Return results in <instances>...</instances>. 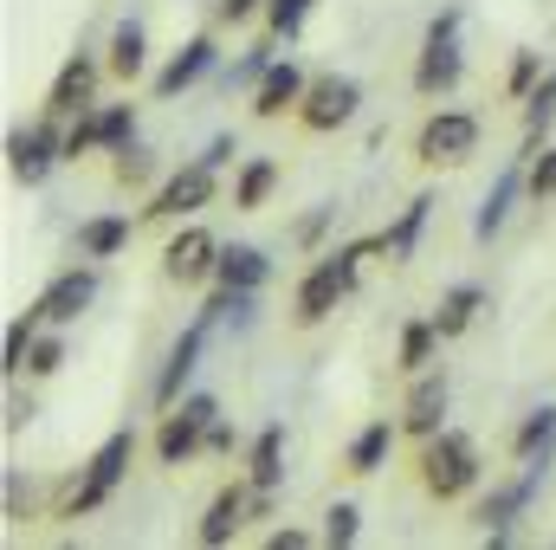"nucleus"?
Wrapping results in <instances>:
<instances>
[{
	"label": "nucleus",
	"instance_id": "20",
	"mask_svg": "<svg viewBox=\"0 0 556 550\" xmlns=\"http://www.w3.org/2000/svg\"><path fill=\"white\" fill-rule=\"evenodd\" d=\"M511 453H518V466H531V460H551L556 453V409H531L518 421V434H511Z\"/></svg>",
	"mask_w": 556,
	"mask_h": 550
},
{
	"label": "nucleus",
	"instance_id": "9",
	"mask_svg": "<svg viewBox=\"0 0 556 550\" xmlns=\"http://www.w3.org/2000/svg\"><path fill=\"white\" fill-rule=\"evenodd\" d=\"M214 195H220V188H214V168L194 155L181 175H168V182H162V195L149 201V221H181V214H201Z\"/></svg>",
	"mask_w": 556,
	"mask_h": 550
},
{
	"label": "nucleus",
	"instance_id": "7",
	"mask_svg": "<svg viewBox=\"0 0 556 550\" xmlns=\"http://www.w3.org/2000/svg\"><path fill=\"white\" fill-rule=\"evenodd\" d=\"M415 155L427 162V168L479 155V117H472V111H440V117H427V124H420Z\"/></svg>",
	"mask_w": 556,
	"mask_h": 550
},
{
	"label": "nucleus",
	"instance_id": "26",
	"mask_svg": "<svg viewBox=\"0 0 556 550\" xmlns=\"http://www.w3.org/2000/svg\"><path fill=\"white\" fill-rule=\"evenodd\" d=\"M124 247H130V221H124V214H98V221L78 227V253H85V260H111V253H124Z\"/></svg>",
	"mask_w": 556,
	"mask_h": 550
},
{
	"label": "nucleus",
	"instance_id": "18",
	"mask_svg": "<svg viewBox=\"0 0 556 550\" xmlns=\"http://www.w3.org/2000/svg\"><path fill=\"white\" fill-rule=\"evenodd\" d=\"M479 311H485V285H472V278H466V285H453V291L440 298V311H433V330H440V337H466Z\"/></svg>",
	"mask_w": 556,
	"mask_h": 550
},
{
	"label": "nucleus",
	"instance_id": "44",
	"mask_svg": "<svg viewBox=\"0 0 556 550\" xmlns=\"http://www.w3.org/2000/svg\"><path fill=\"white\" fill-rule=\"evenodd\" d=\"M207 447H214V453H233V427H227V421H214V427H207Z\"/></svg>",
	"mask_w": 556,
	"mask_h": 550
},
{
	"label": "nucleus",
	"instance_id": "30",
	"mask_svg": "<svg viewBox=\"0 0 556 550\" xmlns=\"http://www.w3.org/2000/svg\"><path fill=\"white\" fill-rule=\"evenodd\" d=\"M130 142H137V111L130 104L98 111V149H130Z\"/></svg>",
	"mask_w": 556,
	"mask_h": 550
},
{
	"label": "nucleus",
	"instance_id": "41",
	"mask_svg": "<svg viewBox=\"0 0 556 550\" xmlns=\"http://www.w3.org/2000/svg\"><path fill=\"white\" fill-rule=\"evenodd\" d=\"M266 545H273V550H304V545H311V532H298V525H278Z\"/></svg>",
	"mask_w": 556,
	"mask_h": 550
},
{
	"label": "nucleus",
	"instance_id": "19",
	"mask_svg": "<svg viewBox=\"0 0 556 550\" xmlns=\"http://www.w3.org/2000/svg\"><path fill=\"white\" fill-rule=\"evenodd\" d=\"M104 72L124 78V85H137L142 72H149V39H142L137 20H124V26L111 33V59H104Z\"/></svg>",
	"mask_w": 556,
	"mask_h": 550
},
{
	"label": "nucleus",
	"instance_id": "45",
	"mask_svg": "<svg viewBox=\"0 0 556 550\" xmlns=\"http://www.w3.org/2000/svg\"><path fill=\"white\" fill-rule=\"evenodd\" d=\"M20 499H26V486H20V473H7V518H20Z\"/></svg>",
	"mask_w": 556,
	"mask_h": 550
},
{
	"label": "nucleus",
	"instance_id": "39",
	"mask_svg": "<svg viewBox=\"0 0 556 550\" xmlns=\"http://www.w3.org/2000/svg\"><path fill=\"white\" fill-rule=\"evenodd\" d=\"M260 13V0H214V20L220 26H240V20H253Z\"/></svg>",
	"mask_w": 556,
	"mask_h": 550
},
{
	"label": "nucleus",
	"instance_id": "27",
	"mask_svg": "<svg viewBox=\"0 0 556 550\" xmlns=\"http://www.w3.org/2000/svg\"><path fill=\"white\" fill-rule=\"evenodd\" d=\"M427 214H433V195H415V201L402 208V221H395V227H382L389 260H415V240H420V227H427Z\"/></svg>",
	"mask_w": 556,
	"mask_h": 550
},
{
	"label": "nucleus",
	"instance_id": "32",
	"mask_svg": "<svg viewBox=\"0 0 556 550\" xmlns=\"http://www.w3.org/2000/svg\"><path fill=\"white\" fill-rule=\"evenodd\" d=\"M311 7H317V0H266V20H273V33L298 39V33H304V20H311Z\"/></svg>",
	"mask_w": 556,
	"mask_h": 550
},
{
	"label": "nucleus",
	"instance_id": "35",
	"mask_svg": "<svg viewBox=\"0 0 556 550\" xmlns=\"http://www.w3.org/2000/svg\"><path fill=\"white\" fill-rule=\"evenodd\" d=\"M538 72H544V59L538 52H518L511 59V98H531L538 91Z\"/></svg>",
	"mask_w": 556,
	"mask_h": 550
},
{
	"label": "nucleus",
	"instance_id": "31",
	"mask_svg": "<svg viewBox=\"0 0 556 550\" xmlns=\"http://www.w3.org/2000/svg\"><path fill=\"white\" fill-rule=\"evenodd\" d=\"M551 117H556V72H551V78H538V91L525 98V137L538 142V137H544V124H551Z\"/></svg>",
	"mask_w": 556,
	"mask_h": 550
},
{
	"label": "nucleus",
	"instance_id": "14",
	"mask_svg": "<svg viewBox=\"0 0 556 550\" xmlns=\"http://www.w3.org/2000/svg\"><path fill=\"white\" fill-rule=\"evenodd\" d=\"M214 59H220V52H214V39H207V33H194V39H188V46L155 72V98H181L188 85H201V78L214 72Z\"/></svg>",
	"mask_w": 556,
	"mask_h": 550
},
{
	"label": "nucleus",
	"instance_id": "13",
	"mask_svg": "<svg viewBox=\"0 0 556 550\" xmlns=\"http://www.w3.org/2000/svg\"><path fill=\"white\" fill-rule=\"evenodd\" d=\"M446 376L440 370H420L415 376V389H408V409H402V427L408 434H420V440H433L440 427H446Z\"/></svg>",
	"mask_w": 556,
	"mask_h": 550
},
{
	"label": "nucleus",
	"instance_id": "16",
	"mask_svg": "<svg viewBox=\"0 0 556 550\" xmlns=\"http://www.w3.org/2000/svg\"><path fill=\"white\" fill-rule=\"evenodd\" d=\"M91 91H98V65L78 52L59 78H52V91H46V117H72V111H91Z\"/></svg>",
	"mask_w": 556,
	"mask_h": 550
},
{
	"label": "nucleus",
	"instance_id": "2",
	"mask_svg": "<svg viewBox=\"0 0 556 550\" xmlns=\"http://www.w3.org/2000/svg\"><path fill=\"white\" fill-rule=\"evenodd\" d=\"M420 486H427L433 499L472 492V486H479V447H472V434L440 427V434L427 440V453H420Z\"/></svg>",
	"mask_w": 556,
	"mask_h": 550
},
{
	"label": "nucleus",
	"instance_id": "21",
	"mask_svg": "<svg viewBox=\"0 0 556 550\" xmlns=\"http://www.w3.org/2000/svg\"><path fill=\"white\" fill-rule=\"evenodd\" d=\"M247 479L266 486V492H278V479H285V421L260 427V440H253V453H247Z\"/></svg>",
	"mask_w": 556,
	"mask_h": 550
},
{
	"label": "nucleus",
	"instance_id": "17",
	"mask_svg": "<svg viewBox=\"0 0 556 550\" xmlns=\"http://www.w3.org/2000/svg\"><path fill=\"white\" fill-rule=\"evenodd\" d=\"M298 104H304V72L285 59V65H273V72L260 78V91H253V117H260V124H273V117L298 111Z\"/></svg>",
	"mask_w": 556,
	"mask_h": 550
},
{
	"label": "nucleus",
	"instance_id": "5",
	"mask_svg": "<svg viewBox=\"0 0 556 550\" xmlns=\"http://www.w3.org/2000/svg\"><path fill=\"white\" fill-rule=\"evenodd\" d=\"M356 111H363V85H356V78H343V72H330V78H311V85H304L298 124L324 137V130H343V124H356Z\"/></svg>",
	"mask_w": 556,
	"mask_h": 550
},
{
	"label": "nucleus",
	"instance_id": "8",
	"mask_svg": "<svg viewBox=\"0 0 556 550\" xmlns=\"http://www.w3.org/2000/svg\"><path fill=\"white\" fill-rule=\"evenodd\" d=\"M65 155V137H59V117H46V124H33V130H13L7 137V168H13V182H26V188H39L46 175H52V162Z\"/></svg>",
	"mask_w": 556,
	"mask_h": 550
},
{
	"label": "nucleus",
	"instance_id": "22",
	"mask_svg": "<svg viewBox=\"0 0 556 550\" xmlns=\"http://www.w3.org/2000/svg\"><path fill=\"white\" fill-rule=\"evenodd\" d=\"M220 285H233V291H260L266 278H273V260L260 253V247H220Z\"/></svg>",
	"mask_w": 556,
	"mask_h": 550
},
{
	"label": "nucleus",
	"instance_id": "1",
	"mask_svg": "<svg viewBox=\"0 0 556 550\" xmlns=\"http://www.w3.org/2000/svg\"><path fill=\"white\" fill-rule=\"evenodd\" d=\"M369 253H389V247H382V234H376V240H356V247L324 253V260L304 273V285H298V324H324V317L356 291V273H363V260H369Z\"/></svg>",
	"mask_w": 556,
	"mask_h": 550
},
{
	"label": "nucleus",
	"instance_id": "29",
	"mask_svg": "<svg viewBox=\"0 0 556 550\" xmlns=\"http://www.w3.org/2000/svg\"><path fill=\"white\" fill-rule=\"evenodd\" d=\"M433 343H440V330H433V317H415L408 330H402V370L420 376L427 363H433Z\"/></svg>",
	"mask_w": 556,
	"mask_h": 550
},
{
	"label": "nucleus",
	"instance_id": "38",
	"mask_svg": "<svg viewBox=\"0 0 556 550\" xmlns=\"http://www.w3.org/2000/svg\"><path fill=\"white\" fill-rule=\"evenodd\" d=\"M266 72H273V59H266V52H247V59H240V65L227 72V85H260Z\"/></svg>",
	"mask_w": 556,
	"mask_h": 550
},
{
	"label": "nucleus",
	"instance_id": "4",
	"mask_svg": "<svg viewBox=\"0 0 556 550\" xmlns=\"http://www.w3.org/2000/svg\"><path fill=\"white\" fill-rule=\"evenodd\" d=\"M459 7H446L433 26H427V46H420V65H415V91L427 98H440V91H453L459 78H466V59H459Z\"/></svg>",
	"mask_w": 556,
	"mask_h": 550
},
{
	"label": "nucleus",
	"instance_id": "34",
	"mask_svg": "<svg viewBox=\"0 0 556 550\" xmlns=\"http://www.w3.org/2000/svg\"><path fill=\"white\" fill-rule=\"evenodd\" d=\"M26 370H33V376H59V370H65V337H39L33 357H26Z\"/></svg>",
	"mask_w": 556,
	"mask_h": 550
},
{
	"label": "nucleus",
	"instance_id": "6",
	"mask_svg": "<svg viewBox=\"0 0 556 550\" xmlns=\"http://www.w3.org/2000/svg\"><path fill=\"white\" fill-rule=\"evenodd\" d=\"M220 421V402L214 396H188L181 414H168L162 427H155V460L162 466H181V460H194L201 447H207V427Z\"/></svg>",
	"mask_w": 556,
	"mask_h": 550
},
{
	"label": "nucleus",
	"instance_id": "12",
	"mask_svg": "<svg viewBox=\"0 0 556 550\" xmlns=\"http://www.w3.org/2000/svg\"><path fill=\"white\" fill-rule=\"evenodd\" d=\"M91 298H98V273L91 266H72V273H59L33 304L46 311V324H72L78 311H91Z\"/></svg>",
	"mask_w": 556,
	"mask_h": 550
},
{
	"label": "nucleus",
	"instance_id": "15",
	"mask_svg": "<svg viewBox=\"0 0 556 550\" xmlns=\"http://www.w3.org/2000/svg\"><path fill=\"white\" fill-rule=\"evenodd\" d=\"M247 512H253V492L247 486H220L214 492V505L201 512V525H194V538L214 550V545H233L240 538V525H247Z\"/></svg>",
	"mask_w": 556,
	"mask_h": 550
},
{
	"label": "nucleus",
	"instance_id": "23",
	"mask_svg": "<svg viewBox=\"0 0 556 550\" xmlns=\"http://www.w3.org/2000/svg\"><path fill=\"white\" fill-rule=\"evenodd\" d=\"M39 324H46V311H39V304H33V311H20V317L7 324V343H0V376H7V383L26 370V357H33V343H39Z\"/></svg>",
	"mask_w": 556,
	"mask_h": 550
},
{
	"label": "nucleus",
	"instance_id": "33",
	"mask_svg": "<svg viewBox=\"0 0 556 550\" xmlns=\"http://www.w3.org/2000/svg\"><path fill=\"white\" fill-rule=\"evenodd\" d=\"M356 518H363V512H356V505H350V499H337V505H330V512H324V545H356Z\"/></svg>",
	"mask_w": 556,
	"mask_h": 550
},
{
	"label": "nucleus",
	"instance_id": "37",
	"mask_svg": "<svg viewBox=\"0 0 556 550\" xmlns=\"http://www.w3.org/2000/svg\"><path fill=\"white\" fill-rule=\"evenodd\" d=\"M149 168H155V162H149V149H137V142H130V149H117V182H149Z\"/></svg>",
	"mask_w": 556,
	"mask_h": 550
},
{
	"label": "nucleus",
	"instance_id": "25",
	"mask_svg": "<svg viewBox=\"0 0 556 550\" xmlns=\"http://www.w3.org/2000/svg\"><path fill=\"white\" fill-rule=\"evenodd\" d=\"M511 201H518V162H511V168H498V182H492V195H485V208H479V221H472V240H498V227H505Z\"/></svg>",
	"mask_w": 556,
	"mask_h": 550
},
{
	"label": "nucleus",
	"instance_id": "43",
	"mask_svg": "<svg viewBox=\"0 0 556 550\" xmlns=\"http://www.w3.org/2000/svg\"><path fill=\"white\" fill-rule=\"evenodd\" d=\"M26 421H33V402H20V396H13V402H7V434H20Z\"/></svg>",
	"mask_w": 556,
	"mask_h": 550
},
{
	"label": "nucleus",
	"instance_id": "11",
	"mask_svg": "<svg viewBox=\"0 0 556 550\" xmlns=\"http://www.w3.org/2000/svg\"><path fill=\"white\" fill-rule=\"evenodd\" d=\"M162 273L175 278V285H201V278L220 273V240L207 234V227H181L175 240H168V253H162Z\"/></svg>",
	"mask_w": 556,
	"mask_h": 550
},
{
	"label": "nucleus",
	"instance_id": "42",
	"mask_svg": "<svg viewBox=\"0 0 556 550\" xmlns=\"http://www.w3.org/2000/svg\"><path fill=\"white\" fill-rule=\"evenodd\" d=\"M233 155H240V149H233V137H214V142H207V155H201V162H207V168H220V162H233Z\"/></svg>",
	"mask_w": 556,
	"mask_h": 550
},
{
	"label": "nucleus",
	"instance_id": "24",
	"mask_svg": "<svg viewBox=\"0 0 556 550\" xmlns=\"http://www.w3.org/2000/svg\"><path fill=\"white\" fill-rule=\"evenodd\" d=\"M389 453H395V427H389V421H369V427L350 440V453H343V460H350V473H363V479H369V473H382V466H389Z\"/></svg>",
	"mask_w": 556,
	"mask_h": 550
},
{
	"label": "nucleus",
	"instance_id": "40",
	"mask_svg": "<svg viewBox=\"0 0 556 550\" xmlns=\"http://www.w3.org/2000/svg\"><path fill=\"white\" fill-rule=\"evenodd\" d=\"M330 221H337V208H317V214H304V221H298V240H304V247H311V240H324V227H330Z\"/></svg>",
	"mask_w": 556,
	"mask_h": 550
},
{
	"label": "nucleus",
	"instance_id": "28",
	"mask_svg": "<svg viewBox=\"0 0 556 550\" xmlns=\"http://www.w3.org/2000/svg\"><path fill=\"white\" fill-rule=\"evenodd\" d=\"M278 188V162L273 155H253L247 168H240V182H233V208L240 214H253V208H266V195Z\"/></svg>",
	"mask_w": 556,
	"mask_h": 550
},
{
	"label": "nucleus",
	"instance_id": "3",
	"mask_svg": "<svg viewBox=\"0 0 556 550\" xmlns=\"http://www.w3.org/2000/svg\"><path fill=\"white\" fill-rule=\"evenodd\" d=\"M130 460H137V434L130 427H117L98 453H91V466H85V479H78V492L65 499V518H91L117 486H124V473H130Z\"/></svg>",
	"mask_w": 556,
	"mask_h": 550
},
{
	"label": "nucleus",
	"instance_id": "36",
	"mask_svg": "<svg viewBox=\"0 0 556 550\" xmlns=\"http://www.w3.org/2000/svg\"><path fill=\"white\" fill-rule=\"evenodd\" d=\"M531 195H538V201H556V149H544V155L531 162Z\"/></svg>",
	"mask_w": 556,
	"mask_h": 550
},
{
	"label": "nucleus",
	"instance_id": "10",
	"mask_svg": "<svg viewBox=\"0 0 556 550\" xmlns=\"http://www.w3.org/2000/svg\"><path fill=\"white\" fill-rule=\"evenodd\" d=\"M207 330H214V317L201 311V317L175 337V350H168V363H162V376H155V409H175V402H181L188 376L201 370V343H207Z\"/></svg>",
	"mask_w": 556,
	"mask_h": 550
}]
</instances>
